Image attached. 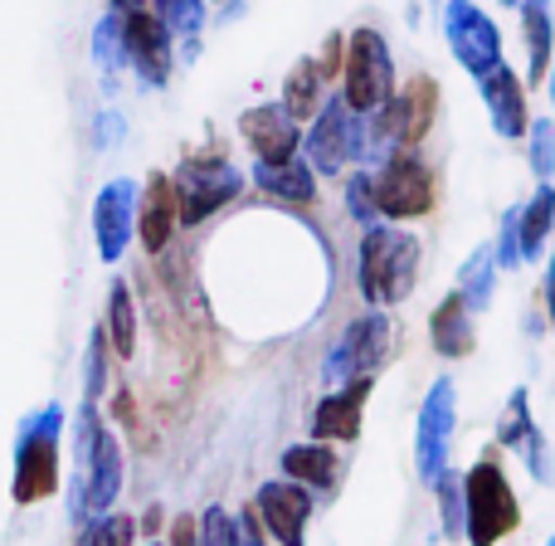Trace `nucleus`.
<instances>
[{
    "mask_svg": "<svg viewBox=\"0 0 555 546\" xmlns=\"http://www.w3.org/2000/svg\"><path fill=\"white\" fill-rule=\"evenodd\" d=\"M356 278H361L365 303H404L414 293V278H420V240L404 230H390V225H365Z\"/></svg>",
    "mask_w": 555,
    "mask_h": 546,
    "instance_id": "nucleus-1",
    "label": "nucleus"
},
{
    "mask_svg": "<svg viewBox=\"0 0 555 546\" xmlns=\"http://www.w3.org/2000/svg\"><path fill=\"white\" fill-rule=\"evenodd\" d=\"M463 532H468L473 546H498L517 528V498L507 488V473L492 459H478L463 479Z\"/></svg>",
    "mask_w": 555,
    "mask_h": 546,
    "instance_id": "nucleus-2",
    "label": "nucleus"
},
{
    "mask_svg": "<svg viewBox=\"0 0 555 546\" xmlns=\"http://www.w3.org/2000/svg\"><path fill=\"white\" fill-rule=\"evenodd\" d=\"M395 98V64L390 49L375 29H356L346 45V107L351 113H375Z\"/></svg>",
    "mask_w": 555,
    "mask_h": 546,
    "instance_id": "nucleus-3",
    "label": "nucleus"
},
{
    "mask_svg": "<svg viewBox=\"0 0 555 546\" xmlns=\"http://www.w3.org/2000/svg\"><path fill=\"white\" fill-rule=\"evenodd\" d=\"M390 352V317L385 313H365L356 317L341 332V342L326 356V381L332 385H351V381H371V371L385 361Z\"/></svg>",
    "mask_w": 555,
    "mask_h": 546,
    "instance_id": "nucleus-4",
    "label": "nucleus"
},
{
    "mask_svg": "<svg viewBox=\"0 0 555 546\" xmlns=\"http://www.w3.org/2000/svg\"><path fill=\"white\" fill-rule=\"evenodd\" d=\"M443 35H449V49L473 78L492 74L502 64V35L488 15H482L473 0H449L443 5Z\"/></svg>",
    "mask_w": 555,
    "mask_h": 546,
    "instance_id": "nucleus-5",
    "label": "nucleus"
},
{
    "mask_svg": "<svg viewBox=\"0 0 555 546\" xmlns=\"http://www.w3.org/2000/svg\"><path fill=\"white\" fill-rule=\"evenodd\" d=\"M375 205L380 215H395V220H414V215L434 211V176L429 166L414 152H395L385 162V172L375 176Z\"/></svg>",
    "mask_w": 555,
    "mask_h": 546,
    "instance_id": "nucleus-6",
    "label": "nucleus"
},
{
    "mask_svg": "<svg viewBox=\"0 0 555 546\" xmlns=\"http://www.w3.org/2000/svg\"><path fill=\"white\" fill-rule=\"evenodd\" d=\"M453 381H434V391L424 395V410H420V440H414V459H420V479L429 488H439V479L449 473V444H453Z\"/></svg>",
    "mask_w": 555,
    "mask_h": 546,
    "instance_id": "nucleus-7",
    "label": "nucleus"
},
{
    "mask_svg": "<svg viewBox=\"0 0 555 546\" xmlns=\"http://www.w3.org/2000/svg\"><path fill=\"white\" fill-rule=\"evenodd\" d=\"M361 147H365V117L351 113V107H346V98H332V103H326V113L317 117L312 137H307V152H312L317 172L336 176L346 162H356V156H361Z\"/></svg>",
    "mask_w": 555,
    "mask_h": 546,
    "instance_id": "nucleus-8",
    "label": "nucleus"
},
{
    "mask_svg": "<svg viewBox=\"0 0 555 546\" xmlns=\"http://www.w3.org/2000/svg\"><path fill=\"white\" fill-rule=\"evenodd\" d=\"M259 522L273 532L283 546H302L307 542V518H312V498L297 488L293 479L283 483H263L259 488Z\"/></svg>",
    "mask_w": 555,
    "mask_h": 546,
    "instance_id": "nucleus-9",
    "label": "nucleus"
},
{
    "mask_svg": "<svg viewBox=\"0 0 555 546\" xmlns=\"http://www.w3.org/2000/svg\"><path fill=\"white\" fill-rule=\"evenodd\" d=\"M478 88H482V103H488V113H492V127H498L502 137H521V132H527V127H531L527 88L517 84V74H512L507 64H498L492 74H482Z\"/></svg>",
    "mask_w": 555,
    "mask_h": 546,
    "instance_id": "nucleus-10",
    "label": "nucleus"
},
{
    "mask_svg": "<svg viewBox=\"0 0 555 546\" xmlns=\"http://www.w3.org/2000/svg\"><path fill=\"white\" fill-rule=\"evenodd\" d=\"M365 395H371V381H351L336 395H326L312 415V434H322V440H356L361 434Z\"/></svg>",
    "mask_w": 555,
    "mask_h": 546,
    "instance_id": "nucleus-11",
    "label": "nucleus"
},
{
    "mask_svg": "<svg viewBox=\"0 0 555 546\" xmlns=\"http://www.w3.org/2000/svg\"><path fill=\"white\" fill-rule=\"evenodd\" d=\"M244 137L254 142V152L263 156V162H287L297 147V123L287 117L283 103L273 107H254L249 117H244Z\"/></svg>",
    "mask_w": 555,
    "mask_h": 546,
    "instance_id": "nucleus-12",
    "label": "nucleus"
},
{
    "mask_svg": "<svg viewBox=\"0 0 555 546\" xmlns=\"http://www.w3.org/2000/svg\"><path fill=\"white\" fill-rule=\"evenodd\" d=\"M429 337L443 356H468L473 352V317H468V303L459 293L443 297L429 317Z\"/></svg>",
    "mask_w": 555,
    "mask_h": 546,
    "instance_id": "nucleus-13",
    "label": "nucleus"
},
{
    "mask_svg": "<svg viewBox=\"0 0 555 546\" xmlns=\"http://www.w3.org/2000/svg\"><path fill=\"white\" fill-rule=\"evenodd\" d=\"M283 473L293 483H307V488H332L336 483V459L332 449L322 444H293V449L283 454Z\"/></svg>",
    "mask_w": 555,
    "mask_h": 546,
    "instance_id": "nucleus-14",
    "label": "nucleus"
},
{
    "mask_svg": "<svg viewBox=\"0 0 555 546\" xmlns=\"http://www.w3.org/2000/svg\"><path fill=\"white\" fill-rule=\"evenodd\" d=\"M259 186L263 191H273L278 201H297V205H307L317 195V181H312V172H307L302 162H293V156H287V162H259Z\"/></svg>",
    "mask_w": 555,
    "mask_h": 546,
    "instance_id": "nucleus-15",
    "label": "nucleus"
},
{
    "mask_svg": "<svg viewBox=\"0 0 555 546\" xmlns=\"http://www.w3.org/2000/svg\"><path fill=\"white\" fill-rule=\"evenodd\" d=\"M492 288H498V250H473L468 264H463L459 274V297L468 303V313H482V307L492 303Z\"/></svg>",
    "mask_w": 555,
    "mask_h": 546,
    "instance_id": "nucleus-16",
    "label": "nucleus"
},
{
    "mask_svg": "<svg viewBox=\"0 0 555 546\" xmlns=\"http://www.w3.org/2000/svg\"><path fill=\"white\" fill-rule=\"evenodd\" d=\"M171 225H176V191L166 176H152V186H146V211H142L146 250H162V244L171 240Z\"/></svg>",
    "mask_w": 555,
    "mask_h": 546,
    "instance_id": "nucleus-17",
    "label": "nucleus"
},
{
    "mask_svg": "<svg viewBox=\"0 0 555 546\" xmlns=\"http://www.w3.org/2000/svg\"><path fill=\"white\" fill-rule=\"evenodd\" d=\"M551 220H555V191L541 186V191L521 205V220H517L521 225V264L541 254V244H546V234H551Z\"/></svg>",
    "mask_w": 555,
    "mask_h": 546,
    "instance_id": "nucleus-18",
    "label": "nucleus"
},
{
    "mask_svg": "<svg viewBox=\"0 0 555 546\" xmlns=\"http://www.w3.org/2000/svg\"><path fill=\"white\" fill-rule=\"evenodd\" d=\"M521 25H527V54H531L527 78H541V74H546V64H551V54H555L546 0H527V5H521Z\"/></svg>",
    "mask_w": 555,
    "mask_h": 546,
    "instance_id": "nucleus-19",
    "label": "nucleus"
},
{
    "mask_svg": "<svg viewBox=\"0 0 555 546\" xmlns=\"http://www.w3.org/2000/svg\"><path fill=\"white\" fill-rule=\"evenodd\" d=\"M317 98H322V64H297L293 68V78H287V98H283V107H287V117H312L317 113Z\"/></svg>",
    "mask_w": 555,
    "mask_h": 546,
    "instance_id": "nucleus-20",
    "label": "nucleus"
},
{
    "mask_svg": "<svg viewBox=\"0 0 555 546\" xmlns=\"http://www.w3.org/2000/svg\"><path fill=\"white\" fill-rule=\"evenodd\" d=\"M531 434H537V424H531V401H527V391H512L507 410H502V420H498V440L507 444V449H521Z\"/></svg>",
    "mask_w": 555,
    "mask_h": 546,
    "instance_id": "nucleus-21",
    "label": "nucleus"
},
{
    "mask_svg": "<svg viewBox=\"0 0 555 546\" xmlns=\"http://www.w3.org/2000/svg\"><path fill=\"white\" fill-rule=\"evenodd\" d=\"M132 45H137V54H142V64H146V74H156L162 78V54H166V35H162V25H156L152 15H132Z\"/></svg>",
    "mask_w": 555,
    "mask_h": 546,
    "instance_id": "nucleus-22",
    "label": "nucleus"
},
{
    "mask_svg": "<svg viewBox=\"0 0 555 546\" xmlns=\"http://www.w3.org/2000/svg\"><path fill=\"white\" fill-rule=\"evenodd\" d=\"M439 512H443V537H463V483L453 479V473H443L439 479Z\"/></svg>",
    "mask_w": 555,
    "mask_h": 546,
    "instance_id": "nucleus-23",
    "label": "nucleus"
},
{
    "mask_svg": "<svg viewBox=\"0 0 555 546\" xmlns=\"http://www.w3.org/2000/svg\"><path fill=\"white\" fill-rule=\"evenodd\" d=\"M346 211H351L361 225H375V215H380V205H375V176L361 172L346 181Z\"/></svg>",
    "mask_w": 555,
    "mask_h": 546,
    "instance_id": "nucleus-24",
    "label": "nucleus"
},
{
    "mask_svg": "<svg viewBox=\"0 0 555 546\" xmlns=\"http://www.w3.org/2000/svg\"><path fill=\"white\" fill-rule=\"evenodd\" d=\"M527 132H531V166H537V176H551L555 172V127L541 117Z\"/></svg>",
    "mask_w": 555,
    "mask_h": 546,
    "instance_id": "nucleus-25",
    "label": "nucleus"
},
{
    "mask_svg": "<svg viewBox=\"0 0 555 546\" xmlns=\"http://www.w3.org/2000/svg\"><path fill=\"white\" fill-rule=\"evenodd\" d=\"M201 546H240V528H234L220 508H210L201 522Z\"/></svg>",
    "mask_w": 555,
    "mask_h": 546,
    "instance_id": "nucleus-26",
    "label": "nucleus"
},
{
    "mask_svg": "<svg viewBox=\"0 0 555 546\" xmlns=\"http://www.w3.org/2000/svg\"><path fill=\"white\" fill-rule=\"evenodd\" d=\"M521 211H507L502 220V244H498V264L502 269H521Z\"/></svg>",
    "mask_w": 555,
    "mask_h": 546,
    "instance_id": "nucleus-27",
    "label": "nucleus"
},
{
    "mask_svg": "<svg viewBox=\"0 0 555 546\" xmlns=\"http://www.w3.org/2000/svg\"><path fill=\"white\" fill-rule=\"evenodd\" d=\"M132 542V522L127 518H113L107 528H98L93 537H88V546H127Z\"/></svg>",
    "mask_w": 555,
    "mask_h": 546,
    "instance_id": "nucleus-28",
    "label": "nucleus"
},
{
    "mask_svg": "<svg viewBox=\"0 0 555 546\" xmlns=\"http://www.w3.org/2000/svg\"><path fill=\"white\" fill-rule=\"evenodd\" d=\"M521 449H527V459H531V473H537V483H551V454H546V440H541V434H531V440L521 444Z\"/></svg>",
    "mask_w": 555,
    "mask_h": 546,
    "instance_id": "nucleus-29",
    "label": "nucleus"
},
{
    "mask_svg": "<svg viewBox=\"0 0 555 546\" xmlns=\"http://www.w3.org/2000/svg\"><path fill=\"white\" fill-rule=\"evenodd\" d=\"M113 317H117V346H122V356H132V307H127V293H117Z\"/></svg>",
    "mask_w": 555,
    "mask_h": 546,
    "instance_id": "nucleus-30",
    "label": "nucleus"
},
{
    "mask_svg": "<svg viewBox=\"0 0 555 546\" xmlns=\"http://www.w3.org/2000/svg\"><path fill=\"white\" fill-rule=\"evenodd\" d=\"M240 546H269V542H263V532H259V518H244L240 522Z\"/></svg>",
    "mask_w": 555,
    "mask_h": 546,
    "instance_id": "nucleus-31",
    "label": "nucleus"
},
{
    "mask_svg": "<svg viewBox=\"0 0 555 546\" xmlns=\"http://www.w3.org/2000/svg\"><path fill=\"white\" fill-rule=\"evenodd\" d=\"M546 303H551V317H555V259H551V278H546Z\"/></svg>",
    "mask_w": 555,
    "mask_h": 546,
    "instance_id": "nucleus-32",
    "label": "nucleus"
},
{
    "mask_svg": "<svg viewBox=\"0 0 555 546\" xmlns=\"http://www.w3.org/2000/svg\"><path fill=\"white\" fill-rule=\"evenodd\" d=\"M551 103H555V54H551Z\"/></svg>",
    "mask_w": 555,
    "mask_h": 546,
    "instance_id": "nucleus-33",
    "label": "nucleus"
},
{
    "mask_svg": "<svg viewBox=\"0 0 555 546\" xmlns=\"http://www.w3.org/2000/svg\"><path fill=\"white\" fill-rule=\"evenodd\" d=\"M507 5H517V10H521V5H527V0H507Z\"/></svg>",
    "mask_w": 555,
    "mask_h": 546,
    "instance_id": "nucleus-34",
    "label": "nucleus"
},
{
    "mask_svg": "<svg viewBox=\"0 0 555 546\" xmlns=\"http://www.w3.org/2000/svg\"><path fill=\"white\" fill-rule=\"evenodd\" d=\"M546 546H555V537H551V542H546Z\"/></svg>",
    "mask_w": 555,
    "mask_h": 546,
    "instance_id": "nucleus-35",
    "label": "nucleus"
}]
</instances>
